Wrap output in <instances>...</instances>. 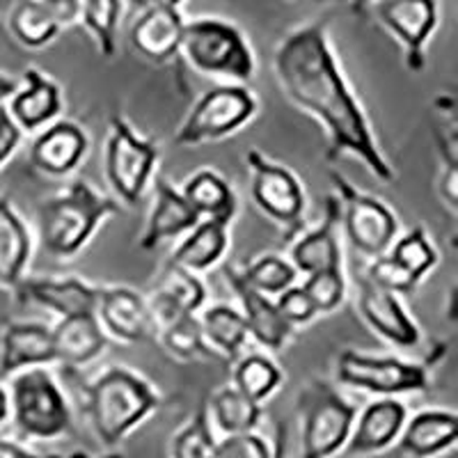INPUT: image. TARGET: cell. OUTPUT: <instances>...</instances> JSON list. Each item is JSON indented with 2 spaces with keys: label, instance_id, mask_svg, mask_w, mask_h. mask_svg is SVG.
I'll list each match as a JSON object with an SVG mask.
<instances>
[{
  "label": "cell",
  "instance_id": "6da1fadb",
  "mask_svg": "<svg viewBox=\"0 0 458 458\" xmlns=\"http://www.w3.org/2000/svg\"><path fill=\"white\" fill-rule=\"evenodd\" d=\"M276 73L286 97L326 126L330 136L328 161L353 154L380 182L394 179L362 106L339 72L326 23H312L286 37L276 53Z\"/></svg>",
  "mask_w": 458,
  "mask_h": 458
},
{
  "label": "cell",
  "instance_id": "7a4b0ae2",
  "mask_svg": "<svg viewBox=\"0 0 458 458\" xmlns=\"http://www.w3.org/2000/svg\"><path fill=\"white\" fill-rule=\"evenodd\" d=\"M88 394V412L101 443L113 447L120 445L140 422L161 406V399L145 378L122 367L104 371Z\"/></svg>",
  "mask_w": 458,
  "mask_h": 458
},
{
  "label": "cell",
  "instance_id": "3957f363",
  "mask_svg": "<svg viewBox=\"0 0 458 458\" xmlns=\"http://www.w3.org/2000/svg\"><path fill=\"white\" fill-rule=\"evenodd\" d=\"M120 204L104 198L85 182H73L63 195L39 207V239L53 257H73L83 250L92 234Z\"/></svg>",
  "mask_w": 458,
  "mask_h": 458
},
{
  "label": "cell",
  "instance_id": "277c9868",
  "mask_svg": "<svg viewBox=\"0 0 458 458\" xmlns=\"http://www.w3.org/2000/svg\"><path fill=\"white\" fill-rule=\"evenodd\" d=\"M10 411L16 428L30 440H55L72 428V412L63 390L42 367H26L10 376Z\"/></svg>",
  "mask_w": 458,
  "mask_h": 458
},
{
  "label": "cell",
  "instance_id": "5b68a950",
  "mask_svg": "<svg viewBox=\"0 0 458 458\" xmlns=\"http://www.w3.org/2000/svg\"><path fill=\"white\" fill-rule=\"evenodd\" d=\"M186 60L202 73H216L234 81H250L255 57L239 28L218 19L183 23L182 47Z\"/></svg>",
  "mask_w": 458,
  "mask_h": 458
},
{
  "label": "cell",
  "instance_id": "8992f818",
  "mask_svg": "<svg viewBox=\"0 0 458 458\" xmlns=\"http://www.w3.org/2000/svg\"><path fill=\"white\" fill-rule=\"evenodd\" d=\"M302 456L326 458L346 445L358 406L349 403L326 383H314L301 394Z\"/></svg>",
  "mask_w": 458,
  "mask_h": 458
},
{
  "label": "cell",
  "instance_id": "52a82bcc",
  "mask_svg": "<svg viewBox=\"0 0 458 458\" xmlns=\"http://www.w3.org/2000/svg\"><path fill=\"white\" fill-rule=\"evenodd\" d=\"M257 113V101L245 88L223 85L207 92L179 129L174 145L193 147L239 131Z\"/></svg>",
  "mask_w": 458,
  "mask_h": 458
},
{
  "label": "cell",
  "instance_id": "ba28073f",
  "mask_svg": "<svg viewBox=\"0 0 458 458\" xmlns=\"http://www.w3.org/2000/svg\"><path fill=\"white\" fill-rule=\"evenodd\" d=\"M158 149L154 142L142 140L122 117L110 120L108 147H106V174L113 191L126 204L142 199L151 172L157 165Z\"/></svg>",
  "mask_w": 458,
  "mask_h": 458
},
{
  "label": "cell",
  "instance_id": "9c48e42d",
  "mask_svg": "<svg viewBox=\"0 0 458 458\" xmlns=\"http://www.w3.org/2000/svg\"><path fill=\"white\" fill-rule=\"evenodd\" d=\"M330 177L342 199L339 204H344V232L351 245L371 259L386 255L399 232L394 214L380 199L355 191L339 172H333Z\"/></svg>",
  "mask_w": 458,
  "mask_h": 458
},
{
  "label": "cell",
  "instance_id": "30bf717a",
  "mask_svg": "<svg viewBox=\"0 0 458 458\" xmlns=\"http://www.w3.org/2000/svg\"><path fill=\"white\" fill-rule=\"evenodd\" d=\"M337 380L355 390L390 396L428 390V369L396 358H371L355 351H344L337 358Z\"/></svg>",
  "mask_w": 458,
  "mask_h": 458
},
{
  "label": "cell",
  "instance_id": "8fae6325",
  "mask_svg": "<svg viewBox=\"0 0 458 458\" xmlns=\"http://www.w3.org/2000/svg\"><path fill=\"white\" fill-rule=\"evenodd\" d=\"M245 161L252 170V199L257 207L276 223L296 229L305 211V195L298 179L286 167L261 157L257 149L248 151Z\"/></svg>",
  "mask_w": 458,
  "mask_h": 458
},
{
  "label": "cell",
  "instance_id": "7c38bea8",
  "mask_svg": "<svg viewBox=\"0 0 458 458\" xmlns=\"http://www.w3.org/2000/svg\"><path fill=\"white\" fill-rule=\"evenodd\" d=\"M378 21L406 47V63L412 72L424 69V44L437 26L436 0H376Z\"/></svg>",
  "mask_w": 458,
  "mask_h": 458
},
{
  "label": "cell",
  "instance_id": "4fadbf2b",
  "mask_svg": "<svg viewBox=\"0 0 458 458\" xmlns=\"http://www.w3.org/2000/svg\"><path fill=\"white\" fill-rule=\"evenodd\" d=\"M99 323L122 342H147L158 333V323L149 302L129 286H113L99 292L97 302Z\"/></svg>",
  "mask_w": 458,
  "mask_h": 458
},
{
  "label": "cell",
  "instance_id": "5bb4252c",
  "mask_svg": "<svg viewBox=\"0 0 458 458\" xmlns=\"http://www.w3.org/2000/svg\"><path fill=\"white\" fill-rule=\"evenodd\" d=\"M355 282L360 286V314H362V318L369 323L371 328L383 339L396 344V346H403V349L417 346L420 344V330H417L415 321L406 314L396 293L378 286L367 276H355Z\"/></svg>",
  "mask_w": 458,
  "mask_h": 458
},
{
  "label": "cell",
  "instance_id": "9a60e30c",
  "mask_svg": "<svg viewBox=\"0 0 458 458\" xmlns=\"http://www.w3.org/2000/svg\"><path fill=\"white\" fill-rule=\"evenodd\" d=\"M227 282L232 284L236 296H239L241 308H243V318L248 323V333L266 349L280 351L286 344V339L292 337V323L282 317L276 302L268 301L266 293L257 292L255 286L248 284L234 268H227Z\"/></svg>",
  "mask_w": 458,
  "mask_h": 458
},
{
  "label": "cell",
  "instance_id": "2e32d148",
  "mask_svg": "<svg viewBox=\"0 0 458 458\" xmlns=\"http://www.w3.org/2000/svg\"><path fill=\"white\" fill-rule=\"evenodd\" d=\"M55 362L53 333L42 323H7L0 337V378Z\"/></svg>",
  "mask_w": 458,
  "mask_h": 458
},
{
  "label": "cell",
  "instance_id": "e0dca14e",
  "mask_svg": "<svg viewBox=\"0 0 458 458\" xmlns=\"http://www.w3.org/2000/svg\"><path fill=\"white\" fill-rule=\"evenodd\" d=\"M183 19L177 7H145L131 28V44L149 63L163 64L182 47Z\"/></svg>",
  "mask_w": 458,
  "mask_h": 458
},
{
  "label": "cell",
  "instance_id": "ac0fdd59",
  "mask_svg": "<svg viewBox=\"0 0 458 458\" xmlns=\"http://www.w3.org/2000/svg\"><path fill=\"white\" fill-rule=\"evenodd\" d=\"M204 301H207V289L198 280V276L174 261H167L157 282L149 308L161 326L179 314H195L202 308Z\"/></svg>",
  "mask_w": 458,
  "mask_h": 458
},
{
  "label": "cell",
  "instance_id": "d6986e66",
  "mask_svg": "<svg viewBox=\"0 0 458 458\" xmlns=\"http://www.w3.org/2000/svg\"><path fill=\"white\" fill-rule=\"evenodd\" d=\"M88 151V138L73 122H57L37 138L30 151V161L37 170L64 177L76 170Z\"/></svg>",
  "mask_w": 458,
  "mask_h": 458
},
{
  "label": "cell",
  "instance_id": "ffe728a7",
  "mask_svg": "<svg viewBox=\"0 0 458 458\" xmlns=\"http://www.w3.org/2000/svg\"><path fill=\"white\" fill-rule=\"evenodd\" d=\"M23 302H37L60 317L97 312L99 289L81 280H23L14 286Z\"/></svg>",
  "mask_w": 458,
  "mask_h": 458
},
{
  "label": "cell",
  "instance_id": "44dd1931",
  "mask_svg": "<svg viewBox=\"0 0 458 458\" xmlns=\"http://www.w3.org/2000/svg\"><path fill=\"white\" fill-rule=\"evenodd\" d=\"M53 333V349H55L57 362L81 367L99 358L106 349V335L97 312L73 314L63 317Z\"/></svg>",
  "mask_w": 458,
  "mask_h": 458
},
{
  "label": "cell",
  "instance_id": "7402d4cb",
  "mask_svg": "<svg viewBox=\"0 0 458 458\" xmlns=\"http://www.w3.org/2000/svg\"><path fill=\"white\" fill-rule=\"evenodd\" d=\"M199 214L191 207L183 193H177L163 177L157 179V204L151 208L149 223L140 239L142 250H154L161 241L191 232Z\"/></svg>",
  "mask_w": 458,
  "mask_h": 458
},
{
  "label": "cell",
  "instance_id": "603a6c76",
  "mask_svg": "<svg viewBox=\"0 0 458 458\" xmlns=\"http://www.w3.org/2000/svg\"><path fill=\"white\" fill-rule=\"evenodd\" d=\"M406 422V406L396 399H380L369 403L358 417V427L349 436L346 454H371L386 449L396 440Z\"/></svg>",
  "mask_w": 458,
  "mask_h": 458
},
{
  "label": "cell",
  "instance_id": "cb8c5ba5",
  "mask_svg": "<svg viewBox=\"0 0 458 458\" xmlns=\"http://www.w3.org/2000/svg\"><path fill=\"white\" fill-rule=\"evenodd\" d=\"M23 81L26 85L16 88V92L12 94L10 114L19 129L37 131L60 113L63 99L57 85L37 69H26Z\"/></svg>",
  "mask_w": 458,
  "mask_h": 458
},
{
  "label": "cell",
  "instance_id": "d4e9b609",
  "mask_svg": "<svg viewBox=\"0 0 458 458\" xmlns=\"http://www.w3.org/2000/svg\"><path fill=\"white\" fill-rule=\"evenodd\" d=\"M406 424V422H403ZM458 440V417L449 411H424L403 428L399 452L424 458L445 452Z\"/></svg>",
  "mask_w": 458,
  "mask_h": 458
},
{
  "label": "cell",
  "instance_id": "484cf974",
  "mask_svg": "<svg viewBox=\"0 0 458 458\" xmlns=\"http://www.w3.org/2000/svg\"><path fill=\"white\" fill-rule=\"evenodd\" d=\"M342 214V207L335 198L328 199V214L323 225L308 232L292 250L293 268L305 276L326 268H342V248L335 234V220Z\"/></svg>",
  "mask_w": 458,
  "mask_h": 458
},
{
  "label": "cell",
  "instance_id": "4316f807",
  "mask_svg": "<svg viewBox=\"0 0 458 458\" xmlns=\"http://www.w3.org/2000/svg\"><path fill=\"white\" fill-rule=\"evenodd\" d=\"M30 234L12 202L0 198V289H14L30 259Z\"/></svg>",
  "mask_w": 458,
  "mask_h": 458
},
{
  "label": "cell",
  "instance_id": "83f0119b",
  "mask_svg": "<svg viewBox=\"0 0 458 458\" xmlns=\"http://www.w3.org/2000/svg\"><path fill=\"white\" fill-rule=\"evenodd\" d=\"M232 220L225 218H211L207 216L204 223L195 225L191 229L188 239L179 245L170 261L183 266L188 271H207L227 250V227Z\"/></svg>",
  "mask_w": 458,
  "mask_h": 458
},
{
  "label": "cell",
  "instance_id": "f1b7e54d",
  "mask_svg": "<svg viewBox=\"0 0 458 458\" xmlns=\"http://www.w3.org/2000/svg\"><path fill=\"white\" fill-rule=\"evenodd\" d=\"M10 30L28 48L47 47L63 30V23L47 0H19L10 14Z\"/></svg>",
  "mask_w": 458,
  "mask_h": 458
},
{
  "label": "cell",
  "instance_id": "f546056e",
  "mask_svg": "<svg viewBox=\"0 0 458 458\" xmlns=\"http://www.w3.org/2000/svg\"><path fill=\"white\" fill-rule=\"evenodd\" d=\"M202 323V333L207 339L208 349L220 353L223 358L234 360L241 353V349L248 342V323L243 314L236 312L229 305H214L204 312L199 318Z\"/></svg>",
  "mask_w": 458,
  "mask_h": 458
},
{
  "label": "cell",
  "instance_id": "4dcf8cb0",
  "mask_svg": "<svg viewBox=\"0 0 458 458\" xmlns=\"http://www.w3.org/2000/svg\"><path fill=\"white\" fill-rule=\"evenodd\" d=\"M183 198L191 202V207L199 216H211V218L232 220L236 211V199L232 188L225 179H220L216 172H198L188 179L183 188Z\"/></svg>",
  "mask_w": 458,
  "mask_h": 458
},
{
  "label": "cell",
  "instance_id": "1f68e13d",
  "mask_svg": "<svg viewBox=\"0 0 458 458\" xmlns=\"http://www.w3.org/2000/svg\"><path fill=\"white\" fill-rule=\"evenodd\" d=\"M211 412L208 417L218 424L223 433L255 431L261 420L259 401L245 396L236 387H225L211 396Z\"/></svg>",
  "mask_w": 458,
  "mask_h": 458
},
{
  "label": "cell",
  "instance_id": "d6a6232c",
  "mask_svg": "<svg viewBox=\"0 0 458 458\" xmlns=\"http://www.w3.org/2000/svg\"><path fill=\"white\" fill-rule=\"evenodd\" d=\"M161 342L174 358L193 360L199 355H214L208 349L207 339L202 333V323L195 314H179L170 321L161 323Z\"/></svg>",
  "mask_w": 458,
  "mask_h": 458
},
{
  "label": "cell",
  "instance_id": "836d02e7",
  "mask_svg": "<svg viewBox=\"0 0 458 458\" xmlns=\"http://www.w3.org/2000/svg\"><path fill=\"white\" fill-rule=\"evenodd\" d=\"M81 19L97 39L101 55L113 57L117 48V23L122 14V0H79Z\"/></svg>",
  "mask_w": 458,
  "mask_h": 458
},
{
  "label": "cell",
  "instance_id": "e575fe53",
  "mask_svg": "<svg viewBox=\"0 0 458 458\" xmlns=\"http://www.w3.org/2000/svg\"><path fill=\"white\" fill-rule=\"evenodd\" d=\"M282 374L264 355H248L236 365L234 387L255 401H264L277 390Z\"/></svg>",
  "mask_w": 458,
  "mask_h": 458
},
{
  "label": "cell",
  "instance_id": "d590c367",
  "mask_svg": "<svg viewBox=\"0 0 458 458\" xmlns=\"http://www.w3.org/2000/svg\"><path fill=\"white\" fill-rule=\"evenodd\" d=\"M390 257L396 261V264L403 266V268H406L417 282L422 280V277L431 271L437 261L436 250H433V245L428 243L422 227L412 229V232H408L403 239L392 243Z\"/></svg>",
  "mask_w": 458,
  "mask_h": 458
},
{
  "label": "cell",
  "instance_id": "8d00e7d4",
  "mask_svg": "<svg viewBox=\"0 0 458 458\" xmlns=\"http://www.w3.org/2000/svg\"><path fill=\"white\" fill-rule=\"evenodd\" d=\"M241 277L250 286H255L257 292L268 296V293H280L284 292L286 286H292L293 280H296V268L289 261L280 259V257L268 255L248 266L241 273Z\"/></svg>",
  "mask_w": 458,
  "mask_h": 458
},
{
  "label": "cell",
  "instance_id": "74e56055",
  "mask_svg": "<svg viewBox=\"0 0 458 458\" xmlns=\"http://www.w3.org/2000/svg\"><path fill=\"white\" fill-rule=\"evenodd\" d=\"M214 433L208 427V408L204 403L193 417V422L188 424L172 443V454L179 458H211L214 456Z\"/></svg>",
  "mask_w": 458,
  "mask_h": 458
},
{
  "label": "cell",
  "instance_id": "f35d334b",
  "mask_svg": "<svg viewBox=\"0 0 458 458\" xmlns=\"http://www.w3.org/2000/svg\"><path fill=\"white\" fill-rule=\"evenodd\" d=\"M302 289L310 296L317 312H333L335 308L342 305L346 282H344L342 268H326V271L310 273Z\"/></svg>",
  "mask_w": 458,
  "mask_h": 458
},
{
  "label": "cell",
  "instance_id": "ab89813d",
  "mask_svg": "<svg viewBox=\"0 0 458 458\" xmlns=\"http://www.w3.org/2000/svg\"><path fill=\"white\" fill-rule=\"evenodd\" d=\"M367 277L392 293H412L417 289V284H420V282H417L403 266L396 264L387 252L386 255L376 257L374 264H371L369 271H367Z\"/></svg>",
  "mask_w": 458,
  "mask_h": 458
},
{
  "label": "cell",
  "instance_id": "60d3db41",
  "mask_svg": "<svg viewBox=\"0 0 458 458\" xmlns=\"http://www.w3.org/2000/svg\"><path fill=\"white\" fill-rule=\"evenodd\" d=\"M216 458H268L273 452L268 449V443L264 437L257 436L255 431L243 433H227L225 440L216 443L214 447Z\"/></svg>",
  "mask_w": 458,
  "mask_h": 458
},
{
  "label": "cell",
  "instance_id": "b9f144b4",
  "mask_svg": "<svg viewBox=\"0 0 458 458\" xmlns=\"http://www.w3.org/2000/svg\"><path fill=\"white\" fill-rule=\"evenodd\" d=\"M276 305L292 326H305L318 314L302 286H286L284 292H280Z\"/></svg>",
  "mask_w": 458,
  "mask_h": 458
},
{
  "label": "cell",
  "instance_id": "7bdbcfd3",
  "mask_svg": "<svg viewBox=\"0 0 458 458\" xmlns=\"http://www.w3.org/2000/svg\"><path fill=\"white\" fill-rule=\"evenodd\" d=\"M21 140V129L12 120L10 110L0 104V165H5L7 158L12 157Z\"/></svg>",
  "mask_w": 458,
  "mask_h": 458
},
{
  "label": "cell",
  "instance_id": "ee69618b",
  "mask_svg": "<svg viewBox=\"0 0 458 458\" xmlns=\"http://www.w3.org/2000/svg\"><path fill=\"white\" fill-rule=\"evenodd\" d=\"M443 198L456 208L458 202V165L456 163H447V170H445L443 179Z\"/></svg>",
  "mask_w": 458,
  "mask_h": 458
},
{
  "label": "cell",
  "instance_id": "f6af8a7d",
  "mask_svg": "<svg viewBox=\"0 0 458 458\" xmlns=\"http://www.w3.org/2000/svg\"><path fill=\"white\" fill-rule=\"evenodd\" d=\"M28 456H30V449L14 443V440L0 437V458H28Z\"/></svg>",
  "mask_w": 458,
  "mask_h": 458
},
{
  "label": "cell",
  "instance_id": "bcb514c9",
  "mask_svg": "<svg viewBox=\"0 0 458 458\" xmlns=\"http://www.w3.org/2000/svg\"><path fill=\"white\" fill-rule=\"evenodd\" d=\"M183 0H133V5L145 10V7H177L182 5Z\"/></svg>",
  "mask_w": 458,
  "mask_h": 458
},
{
  "label": "cell",
  "instance_id": "7dc6e473",
  "mask_svg": "<svg viewBox=\"0 0 458 458\" xmlns=\"http://www.w3.org/2000/svg\"><path fill=\"white\" fill-rule=\"evenodd\" d=\"M16 88H19V85H16L14 81L7 79V76H0V101L10 99L12 94L16 92Z\"/></svg>",
  "mask_w": 458,
  "mask_h": 458
},
{
  "label": "cell",
  "instance_id": "c3c4849f",
  "mask_svg": "<svg viewBox=\"0 0 458 458\" xmlns=\"http://www.w3.org/2000/svg\"><path fill=\"white\" fill-rule=\"evenodd\" d=\"M7 417H10V396L0 387V424L5 422Z\"/></svg>",
  "mask_w": 458,
  "mask_h": 458
},
{
  "label": "cell",
  "instance_id": "681fc988",
  "mask_svg": "<svg viewBox=\"0 0 458 458\" xmlns=\"http://www.w3.org/2000/svg\"><path fill=\"white\" fill-rule=\"evenodd\" d=\"M371 0H349V5H351V10L355 12V14H362V12H365V7L369 5Z\"/></svg>",
  "mask_w": 458,
  "mask_h": 458
}]
</instances>
